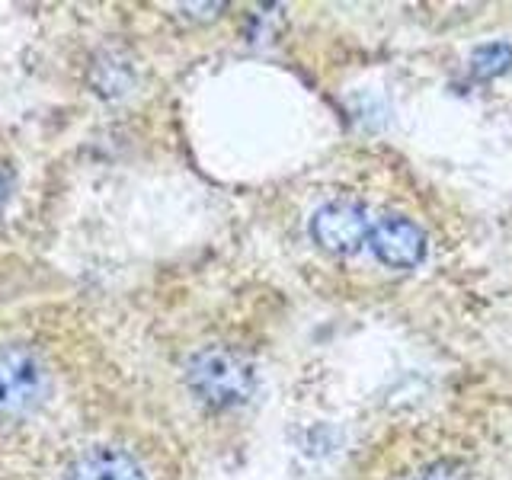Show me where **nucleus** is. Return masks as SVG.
<instances>
[{
    "mask_svg": "<svg viewBox=\"0 0 512 480\" xmlns=\"http://www.w3.org/2000/svg\"><path fill=\"white\" fill-rule=\"evenodd\" d=\"M416 480H461V471L452 468V464H436V468L426 471V474H420Z\"/></svg>",
    "mask_w": 512,
    "mask_h": 480,
    "instance_id": "6e6552de",
    "label": "nucleus"
},
{
    "mask_svg": "<svg viewBox=\"0 0 512 480\" xmlns=\"http://www.w3.org/2000/svg\"><path fill=\"white\" fill-rule=\"evenodd\" d=\"M311 237L320 250L336 253V256H349L362 244H368V237H372V221H368V212L359 202L333 199L314 212Z\"/></svg>",
    "mask_w": 512,
    "mask_h": 480,
    "instance_id": "7ed1b4c3",
    "label": "nucleus"
},
{
    "mask_svg": "<svg viewBox=\"0 0 512 480\" xmlns=\"http://www.w3.org/2000/svg\"><path fill=\"white\" fill-rule=\"evenodd\" d=\"M4 202H7V176L0 173V208H4Z\"/></svg>",
    "mask_w": 512,
    "mask_h": 480,
    "instance_id": "1a4fd4ad",
    "label": "nucleus"
},
{
    "mask_svg": "<svg viewBox=\"0 0 512 480\" xmlns=\"http://www.w3.org/2000/svg\"><path fill=\"white\" fill-rule=\"evenodd\" d=\"M186 384L202 404L215 410H231L250 400L256 388V375L253 365L240 352L228 346H208L189 359Z\"/></svg>",
    "mask_w": 512,
    "mask_h": 480,
    "instance_id": "f257e3e1",
    "label": "nucleus"
},
{
    "mask_svg": "<svg viewBox=\"0 0 512 480\" xmlns=\"http://www.w3.org/2000/svg\"><path fill=\"white\" fill-rule=\"evenodd\" d=\"M45 368L20 346H0V420H20L45 400Z\"/></svg>",
    "mask_w": 512,
    "mask_h": 480,
    "instance_id": "f03ea898",
    "label": "nucleus"
},
{
    "mask_svg": "<svg viewBox=\"0 0 512 480\" xmlns=\"http://www.w3.org/2000/svg\"><path fill=\"white\" fill-rule=\"evenodd\" d=\"M368 247L388 269H413L426 260V234L404 215H388L372 224Z\"/></svg>",
    "mask_w": 512,
    "mask_h": 480,
    "instance_id": "20e7f679",
    "label": "nucleus"
},
{
    "mask_svg": "<svg viewBox=\"0 0 512 480\" xmlns=\"http://www.w3.org/2000/svg\"><path fill=\"white\" fill-rule=\"evenodd\" d=\"M64 480H148L138 461L122 448H90L80 455Z\"/></svg>",
    "mask_w": 512,
    "mask_h": 480,
    "instance_id": "39448f33",
    "label": "nucleus"
},
{
    "mask_svg": "<svg viewBox=\"0 0 512 480\" xmlns=\"http://www.w3.org/2000/svg\"><path fill=\"white\" fill-rule=\"evenodd\" d=\"M509 68H512V45H506V42L480 45L477 52H474V58H471V71L477 77H484V80L500 77Z\"/></svg>",
    "mask_w": 512,
    "mask_h": 480,
    "instance_id": "423d86ee",
    "label": "nucleus"
},
{
    "mask_svg": "<svg viewBox=\"0 0 512 480\" xmlns=\"http://www.w3.org/2000/svg\"><path fill=\"white\" fill-rule=\"evenodd\" d=\"M128 80H132V71H128L122 61L103 58V61L93 64V87H96V93L116 96V93H122L128 87Z\"/></svg>",
    "mask_w": 512,
    "mask_h": 480,
    "instance_id": "0eeeda50",
    "label": "nucleus"
}]
</instances>
